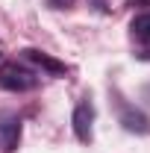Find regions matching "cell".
Returning <instances> with one entry per match:
<instances>
[{"mask_svg":"<svg viewBox=\"0 0 150 153\" xmlns=\"http://www.w3.org/2000/svg\"><path fill=\"white\" fill-rule=\"evenodd\" d=\"M132 36L138 38L141 44H150V12H141V15H135L130 24Z\"/></svg>","mask_w":150,"mask_h":153,"instance_id":"obj_6","label":"cell"},{"mask_svg":"<svg viewBox=\"0 0 150 153\" xmlns=\"http://www.w3.org/2000/svg\"><path fill=\"white\" fill-rule=\"evenodd\" d=\"M21 56L27 59V62H33L36 68L47 71V74H53V76H65V74H68V65H65V62H59V59H53L50 53H44V50L27 47V50H21Z\"/></svg>","mask_w":150,"mask_h":153,"instance_id":"obj_4","label":"cell"},{"mask_svg":"<svg viewBox=\"0 0 150 153\" xmlns=\"http://www.w3.org/2000/svg\"><path fill=\"white\" fill-rule=\"evenodd\" d=\"M21 144V118L15 112H0V150L15 153Z\"/></svg>","mask_w":150,"mask_h":153,"instance_id":"obj_2","label":"cell"},{"mask_svg":"<svg viewBox=\"0 0 150 153\" xmlns=\"http://www.w3.org/2000/svg\"><path fill=\"white\" fill-rule=\"evenodd\" d=\"M36 85H38V76L30 68H24L18 62H3L0 65V88H6V91H30Z\"/></svg>","mask_w":150,"mask_h":153,"instance_id":"obj_1","label":"cell"},{"mask_svg":"<svg viewBox=\"0 0 150 153\" xmlns=\"http://www.w3.org/2000/svg\"><path fill=\"white\" fill-rule=\"evenodd\" d=\"M71 124H74V133L79 141H91V124H94V109L91 103H79L74 109V115H71Z\"/></svg>","mask_w":150,"mask_h":153,"instance_id":"obj_5","label":"cell"},{"mask_svg":"<svg viewBox=\"0 0 150 153\" xmlns=\"http://www.w3.org/2000/svg\"><path fill=\"white\" fill-rule=\"evenodd\" d=\"M132 3H135V6H141V3H150V0H132Z\"/></svg>","mask_w":150,"mask_h":153,"instance_id":"obj_8","label":"cell"},{"mask_svg":"<svg viewBox=\"0 0 150 153\" xmlns=\"http://www.w3.org/2000/svg\"><path fill=\"white\" fill-rule=\"evenodd\" d=\"M50 9H71L74 6V0H44Z\"/></svg>","mask_w":150,"mask_h":153,"instance_id":"obj_7","label":"cell"},{"mask_svg":"<svg viewBox=\"0 0 150 153\" xmlns=\"http://www.w3.org/2000/svg\"><path fill=\"white\" fill-rule=\"evenodd\" d=\"M118 121L124 124L127 133H138V135H147L150 133V118L141 112V109L124 103V100H118Z\"/></svg>","mask_w":150,"mask_h":153,"instance_id":"obj_3","label":"cell"}]
</instances>
